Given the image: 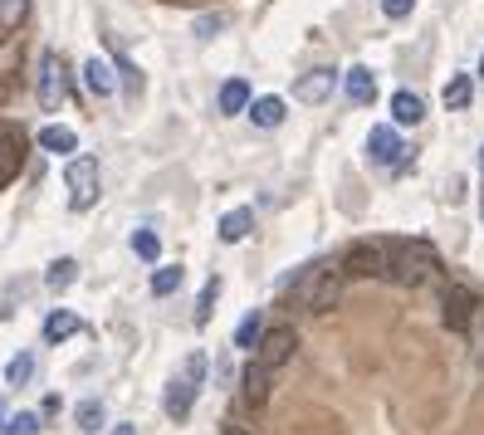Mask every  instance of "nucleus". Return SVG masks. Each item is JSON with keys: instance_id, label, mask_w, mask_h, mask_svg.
Instances as JSON below:
<instances>
[{"instance_id": "26", "label": "nucleus", "mask_w": 484, "mask_h": 435, "mask_svg": "<svg viewBox=\"0 0 484 435\" xmlns=\"http://www.w3.org/2000/svg\"><path fill=\"white\" fill-rule=\"evenodd\" d=\"M74 274H79V264H74V260H54L44 279H50V288H69V284H74Z\"/></svg>"}, {"instance_id": "1", "label": "nucleus", "mask_w": 484, "mask_h": 435, "mask_svg": "<svg viewBox=\"0 0 484 435\" xmlns=\"http://www.w3.org/2000/svg\"><path fill=\"white\" fill-rule=\"evenodd\" d=\"M435 270H441V260H435V250L426 245V240H406V245L392 250L386 279L402 284V288H421L426 279H435Z\"/></svg>"}, {"instance_id": "2", "label": "nucleus", "mask_w": 484, "mask_h": 435, "mask_svg": "<svg viewBox=\"0 0 484 435\" xmlns=\"http://www.w3.org/2000/svg\"><path fill=\"white\" fill-rule=\"evenodd\" d=\"M201 382H205V357L191 353L186 362H181V377L166 382V416H172V421H186L191 406H196Z\"/></svg>"}, {"instance_id": "19", "label": "nucleus", "mask_w": 484, "mask_h": 435, "mask_svg": "<svg viewBox=\"0 0 484 435\" xmlns=\"http://www.w3.org/2000/svg\"><path fill=\"white\" fill-rule=\"evenodd\" d=\"M245 108H250V83L245 79L221 83V113H245Z\"/></svg>"}, {"instance_id": "8", "label": "nucleus", "mask_w": 484, "mask_h": 435, "mask_svg": "<svg viewBox=\"0 0 484 435\" xmlns=\"http://www.w3.org/2000/svg\"><path fill=\"white\" fill-rule=\"evenodd\" d=\"M294 347H299V333L289 328V323H280V328H270V333H260V362L270 372H280L289 357H294Z\"/></svg>"}, {"instance_id": "10", "label": "nucleus", "mask_w": 484, "mask_h": 435, "mask_svg": "<svg viewBox=\"0 0 484 435\" xmlns=\"http://www.w3.org/2000/svg\"><path fill=\"white\" fill-rule=\"evenodd\" d=\"M59 103H64V64H59V54H44L40 59V108L54 113Z\"/></svg>"}, {"instance_id": "32", "label": "nucleus", "mask_w": 484, "mask_h": 435, "mask_svg": "<svg viewBox=\"0 0 484 435\" xmlns=\"http://www.w3.org/2000/svg\"><path fill=\"white\" fill-rule=\"evenodd\" d=\"M221 435H250V430H240V426H225Z\"/></svg>"}, {"instance_id": "6", "label": "nucleus", "mask_w": 484, "mask_h": 435, "mask_svg": "<svg viewBox=\"0 0 484 435\" xmlns=\"http://www.w3.org/2000/svg\"><path fill=\"white\" fill-rule=\"evenodd\" d=\"M64 181H69V191H74V196H69L74 211H89V205L99 201V162H93V156H74V162L64 166Z\"/></svg>"}, {"instance_id": "5", "label": "nucleus", "mask_w": 484, "mask_h": 435, "mask_svg": "<svg viewBox=\"0 0 484 435\" xmlns=\"http://www.w3.org/2000/svg\"><path fill=\"white\" fill-rule=\"evenodd\" d=\"M475 308H479V294L465 284H445L441 294V323L451 333H470V323H475Z\"/></svg>"}, {"instance_id": "28", "label": "nucleus", "mask_w": 484, "mask_h": 435, "mask_svg": "<svg viewBox=\"0 0 484 435\" xmlns=\"http://www.w3.org/2000/svg\"><path fill=\"white\" fill-rule=\"evenodd\" d=\"M132 250H138L142 260H157L162 255V240H157V231H138L132 235Z\"/></svg>"}, {"instance_id": "21", "label": "nucleus", "mask_w": 484, "mask_h": 435, "mask_svg": "<svg viewBox=\"0 0 484 435\" xmlns=\"http://www.w3.org/2000/svg\"><path fill=\"white\" fill-rule=\"evenodd\" d=\"M470 99H475V83H470V74H455L451 83H445V108H470Z\"/></svg>"}, {"instance_id": "12", "label": "nucleus", "mask_w": 484, "mask_h": 435, "mask_svg": "<svg viewBox=\"0 0 484 435\" xmlns=\"http://www.w3.org/2000/svg\"><path fill=\"white\" fill-rule=\"evenodd\" d=\"M240 386H245V402L260 411L264 402H270V367H264V362L255 357V362L245 367V377H240Z\"/></svg>"}, {"instance_id": "14", "label": "nucleus", "mask_w": 484, "mask_h": 435, "mask_svg": "<svg viewBox=\"0 0 484 435\" xmlns=\"http://www.w3.org/2000/svg\"><path fill=\"white\" fill-rule=\"evenodd\" d=\"M421 118H426V103H421L416 93H406V89H402V93L392 99V123H396V128H416Z\"/></svg>"}, {"instance_id": "29", "label": "nucleus", "mask_w": 484, "mask_h": 435, "mask_svg": "<svg viewBox=\"0 0 484 435\" xmlns=\"http://www.w3.org/2000/svg\"><path fill=\"white\" fill-rule=\"evenodd\" d=\"M79 430H89V435L103 430V406H99V402H83V406H79Z\"/></svg>"}, {"instance_id": "15", "label": "nucleus", "mask_w": 484, "mask_h": 435, "mask_svg": "<svg viewBox=\"0 0 484 435\" xmlns=\"http://www.w3.org/2000/svg\"><path fill=\"white\" fill-rule=\"evenodd\" d=\"M250 231H255V211H250V205H240V211L221 215V240H225V245H235V240H245Z\"/></svg>"}, {"instance_id": "3", "label": "nucleus", "mask_w": 484, "mask_h": 435, "mask_svg": "<svg viewBox=\"0 0 484 435\" xmlns=\"http://www.w3.org/2000/svg\"><path fill=\"white\" fill-rule=\"evenodd\" d=\"M343 264H313L308 270V279H304V288H299V298H304V308L308 313H328L337 298H343Z\"/></svg>"}, {"instance_id": "11", "label": "nucleus", "mask_w": 484, "mask_h": 435, "mask_svg": "<svg viewBox=\"0 0 484 435\" xmlns=\"http://www.w3.org/2000/svg\"><path fill=\"white\" fill-rule=\"evenodd\" d=\"M333 83H337L333 69H313V74H304V79L294 83V99L299 103H323L333 93Z\"/></svg>"}, {"instance_id": "25", "label": "nucleus", "mask_w": 484, "mask_h": 435, "mask_svg": "<svg viewBox=\"0 0 484 435\" xmlns=\"http://www.w3.org/2000/svg\"><path fill=\"white\" fill-rule=\"evenodd\" d=\"M215 298H221V279H205V288H201V304H196V328H205V323H211Z\"/></svg>"}, {"instance_id": "13", "label": "nucleus", "mask_w": 484, "mask_h": 435, "mask_svg": "<svg viewBox=\"0 0 484 435\" xmlns=\"http://www.w3.org/2000/svg\"><path fill=\"white\" fill-rule=\"evenodd\" d=\"M343 89H347V103H357V108H367L372 99H377V79H372V69H347Z\"/></svg>"}, {"instance_id": "17", "label": "nucleus", "mask_w": 484, "mask_h": 435, "mask_svg": "<svg viewBox=\"0 0 484 435\" xmlns=\"http://www.w3.org/2000/svg\"><path fill=\"white\" fill-rule=\"evenodd\" d=\"M83 83H89L93 93H99V99H108V93L118 89V79H113V69L103 64V59H89V64H83Z\"/></svg>"}, {"instance_id": "24", "label": "nucleus", "mask_w": 484, "mask_h": 435, "mask_svg": "<svg viewBox=\"0 0 484 435\" xmlns=\"http://www.w3.org/2000/svg\"><path fill=\"white\" fill-rule=\"evenodd\" d=\"M260 333H264V318H260V308H255V313H245V323L235 328V347H255Z\"/></svg>"}, {"instance_id": "9", "label": "nucleus", "mask_w": 484, "mask_h": 435, "mask_svg": "<svg viewBox=\"0 0 484 435\" xmlns=\"http://www.w3.org/2000/svg\"><path fill=\"white\" fill-rule=\"evenodd\" d=\"M367 156H372L377 166H402V156H406V142H402V132H396L392 123L372 128V132H367Z\"/></svg>"}, {"instance_id": "18", "label": "nucleus", "mask_w": 484, "mask_h": 435, "mask_svg": "<svg viewBox=\"0 0 484 435\" xmlns=\"http://www.w3.org/2000/svg\"><path fill=\"white\" fill-rule=\"evenodd\" d=\"M250 118H255V128H280L284 123V99H250Z\"/></svg>"}, {"instance_id": "35", "label": "nucleus", "mask_w": 484, "mask_h": 435, "mask_svg": "<svg viewBox=\"0 0 484 435\" xmlns=\"http://www.w3.org/2000/svg\"><path fill=\"white\" fill-rule=\"evenodd\" d=\"M479 221H484V196H479Z\"/></svg>"}, {"instance_id": "23", "label": "nucleus", "mask_w": 484, "mask_h": 435, "mask_svg": "<svg viewBox=\"0 0 484 435\" xmlns=\"http://www.w3.org/2000/svg\"><path fill=\"white\" fill-rule=\"evenodd\" d=\"M181 279H186V274H181V264H166V270H157V274H152V294H157V298L176 294Z\"/></svg>"}, {"instance_id": "33", "label": "nucleus", "mask_w": 484, "mask_h": 435, "mask_svg": "<svg viewBox=\"0 0 484 435\" xmlns=\"http://www.w3.org/2000/svg\"><path fill=\"white\" fill-rule=\"evenodd\" d=\"M113 435H138V430H132V426H118V430H113Z\"/></svg>"}, {"instance_id": "36", "label": "nucleus", "mask_w": 484, "mask_h": 435, "mask_svg": "<svg viewBox=\"0 0 484 435\" xmlns=\"http://www.w3.org/2000/svg\"><path fill=\"white\" fill-rule=\"evenodd\" d=\"M479 74H484V59H479Z\"/></svg>"}, {"instance_id": "20", "label": "nucleus", "mask_w": 484, "mask_h": 435, "mask_svg": "<svg viewBox=\"0 0 484 435\" xmlns=\"http://www.w3.org/2000/svg\"><path fill=\"white\" fill-rule=\"evenodd\" d=\"M40 147L44 152H79V137L69 128H44L40 132Z\"/></svg>"}, {"instance_id": "4", "label": "nucleus", "mask_w": 484, "mask_h": 435, "mask_svg": "<svg viewBox=\"0 0 484 435\" xmlns=\"http://www.w3.org/2000/svg\"><path fill=\"white\" fill-rule=\"evenodd\" d=\"M386 264H392V245L386 240H357L343 255V274L347 279H377V274H386Z\"/></svg>"}, {"instance_id": "27", "label": "nucleus", "mask_w": 484, "mask_h": 435, "mask_svg": "<svg viewBox=\"0 0 484 435\" xmlns=\"http://www.w3.org/2000/svg\"><path fill=\"white\" fill-rule=\"evenodd\" d=\"M0 430H5V435H34V430H40V416H34V411H20V416H10Z\"/></svg>"}, {"instance_id": "34", "label": "nucleus", "mask_w": 484, "mask_h": 435, "mask_svg": "<svg viewBox=\"0 0 484 435\" xmlns=\"http://www.w3.org/2000/svg\"><path fill=\"white\" fill-rule=\"evenodd\" d=\"M479 172H484V147H479Z\"/></svg>"}, {"instance_id": "22", "label": "nucleus", "mask_w": 484, "mask_h": 435, "mask_svg": "<svg viewBox=\"0 0 484 435\" xmlns=\"http://www.w3.org/2000/svg\"><path fill=\"white\" fill-rule=\"evenodd\" d=\"M30 20V0H0V30H20Z\"/></svg>"}, {"instance_id": "7", "label": "nucleus", "mask_w": 484, "mask_h": 435, "mask_svg": "<svg viewBox=\"0 0 484 435\" xmlns=\"http://www.w3.org/2000/svg\"><path fill=\"white\" fill-rule=\"evenodd\" d=\"M25 147H30L25 132H20L15 123H0V191L20 176V166H25Z\"/></svg>"}, {"instance_id": "31", "label": "nucleus", "mask_w": 484, "mask_h": 435, "mask_svg": "<svg viewBox=\"0 0 484 435\" xmlns=\"http://www.w3.org/2000/svg\"><path fill=\"white\" fill-rule=\"evenodd\" d=\"M411 5H416V0H382V15H386V20H406Z\"/></svg>"}, {"instance_id": "30", "label": "nucleus", "mask_w": 484, "mask_h": 435, "mask_svg": "<svg viewBox=\"0 0 484 435\" xmlns=\"http://www.w3.org/2000/svg\"><path fill=\"white\" fill-rule=\"evenodd\" d=\"M30 367H34V357H30V353H20L15 362H10L5 382H10V386H20V382H25V377H30Z\"/></svg>"}, {"instance_id": "16", "label": "nucleus", "mask_w": 484, "mask_h": 435, "mask_svg": "<svg viewBox=\"0 0 484 435\" xmlns=\"http://www.w3.org/2000/svg\"><path fill=\"white\" fill-rule=\"evenodd\" d=\"M69 333H79V313H69V308H54L50 318H44V343H64Z\"/></svg>"}]
</instances>
